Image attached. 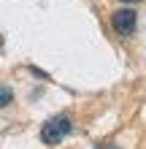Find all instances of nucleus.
Wrapping results in <instances>:
<instances>
[{
    "instance_id": "1",
    "label": "nucleus",
    "mask_w": 146,
    "mask_h": 149,
    "mask_svg": "<svg viewBox=\"0 0 146 149\" xmlns=\"http://www.w3.org/2000/svg\"><path fill=\"white\" fill-rule=\"evenodd\" d=\"M73 130V119L68 117V114H60V117H51L44 122V127H41V141L46 146H57L62 144L68 136H71Z\"/></svg>"
},
{
    "instance_id": "2",
    "label": "nucleus",
    "mask_w": 146,
    "mask_h": 149,
    "mask_svg": "<svg viewBox=\"0 0 146 149\" xmlns=\"http://www.w3.org/2000/svg\"><path fill=\"white\" fill-rule=\"evenodd\" d=\"M135 27H138V14L133 11V8H116V11H111V30L116 33V36H133Z\"/></svg>"
},
{
    "instance_id": "3",
    "label": "nucleus",
    "mask_w": 146,
    "mask_h": 149,
    "mask_svg": "<svg viewBox=\"0 0 146 149\" xmlns=\"http://www.w3.org/2000/svg\"><path fill=\"white\" fill-rule=\"evenodd\" d=\"M14 100V92H11V87H0V109L8 106V103Z\"/></svg>"
},
{
    "instance_id": "4",
    "label": "nucleus",
    "mask_w": 146,
    "mask_h": 149,
    "mask_svg": "<svg viewBox=\"0 0 146 149\" xmlns=\"http://www.w3.org/2000/svg\"><path fill=\"white\" fill-rule=\"evenodd\" d=\"M122 3H141V0H122Z\"/></svg>"
}]
</instances>
